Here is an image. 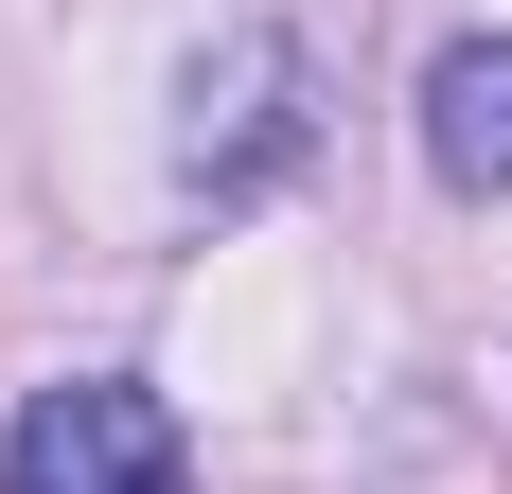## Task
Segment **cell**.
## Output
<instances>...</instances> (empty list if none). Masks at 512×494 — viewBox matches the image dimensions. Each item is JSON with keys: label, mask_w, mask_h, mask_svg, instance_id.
<instances>
[{"label": "cell", "mask_w": 512, "mask_h": 494, "mask_svg": "<svg viewBox=\"0 0 512 494\" xmlns=\"http://www.w3.org/2000/svg\"><path fill=\"white\" fill-rule=\"evenodd\" d=\"M0 494H195V442H177V406H159V389L71 371V389H36V406H18Z\"/></svg>", "instance_id": "6da1fadb"}, {"label": "cell", "mask_w": 512, "mask_h": 494, "mask_svg": "<svg viewBox=\"0 0 512 494\" xmlns=\"http://www.w3.org/2000/svg\"><path fill=\"white\" fill-rule=\"evenodd\" d=\"M424 159L442 195H512V36H460L424 71Z\"/></svg>", "instance_id": "3957f363"}, {"label": "cell", "mask_w": 512, "mask_h": 494, "mask_svg": "<svg viewBox=\"0 0 512 494\" xmlns=\"http://www.w3.org/2000/svg\"><path fill=\"white\" fill-rule=\"evenodd\" d=\"M301 89H318V71H301V36H265V18L195 71V142H177V159H195V195H212V212H230V195H265V177L318 142V106H301Z\"/></svg>", "instance_id": "7a4b0ae2"}]
</instances>
